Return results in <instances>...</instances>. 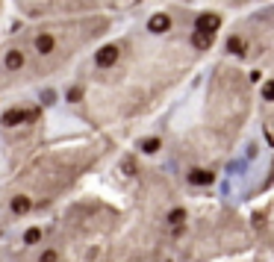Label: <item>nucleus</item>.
Listing matches in <instances>:
<instances>
[{"label":"nucleus","instance_id":"f257e3e1","mask_svg":"<svg viewBox=\"0 0 274 262\" xmlns=\"http://www.w3.org/2000/svg\"><path fill=\"white\" fill-rule=\"evenodd\" d=\"M218 27H221V18H218V15H212V12H204V15H198L194 32H207V35H212Z\"/></svg>","mask_w":274,"mask_h":262},{"label":"nucleus","instance_id":"f03ea898","mask_svg":"<svg viewBox=\"0 0 274 262\" xmlns=\"http://www.w3.org/2000/svg\"><path fill=\"white\" fill-rule=\"evenodd\" d=\"M115 59H118V47H115V45H106V47H100V50H97V56H95V62H97L100 68H109V65H115Z\"/></svg>","mask_w":274,"mask_h":262},{"label":"nucleus","instance_id":"7ed1b4c3","mask_svg":"<svg viewBox=\"0 0 274 262\" xmlns=\"http://www.w3.org/2000/svg\"><path fill=\"white\" fill-rule=\"evenodd\" d=\"M32 118H35V112L12 109V112H6V115H3V124H6V127H15V124H21V121H32Z\"/></svg>","mask_w":274,"mask_h":262},{"label":"nucleus","instance_id":"20e7f679","mask_svg":"<svg viewBox=\"0 0 274 262\" xmlns=\"http://www.w3.org/2000/svg\"><path fill=\"white\" fill-rule=\"evenodd\" d=\"M168 27H171V18L168 15H150V21H147V30L150 32H168Z\"/></svg>","mask_w":274,"mask_h":262},{"label":"nucleus","instance_id":"39448f33","mask_svg":"<svg viewBox=\"0 0 274 262\" xmlns=\"http://www.w3.org/2000/svg\"><path fill=\"white\" fill-rule=\"evenodd\" d=\"M212 180H215V177H212L210 171H204V168H194V171L189 174V183H192V185H210Z\"/></svg>","mask_w":274,"mask_h":262},{"label":"nucleus","instance_id":"423d86ee","mask_svg":"<svg viewBox=\"0 0 274 262\" xmlns=\"http://www.w3.org/2000/svg\"><path fill=\"white\" fill-rule=\"evenodd\" d=\"M53 47H56V39H53L50 32H42V35L35 39V50H38V53H50Z\"/></svg>","mask_w":274,"mask_h":262},{"label":"nucleus","instance_id":"0eeeda50","mask_svg":"<svg viewBox=\"0 0 274 262\" xmlns=\"http://www.w3.org/2000/svg\"><path fill=\"white\" fill-rule=\"evenodd\" d=\"M30 206H32V200H30L27 195H18V198H12V212H15V215H24V212H30Z\"/></svg>","mask_w":274,"mask_h":262},{"label":"nucleus","instance_id":"6e6552de","mask_svg":"<svg viewBox=\"0 0 274 262\" xmlns=\"http://www.w3.org/2000/svg\"><path fill=\"white\" fill-rule=\"evenodd\" d=\"M21 65H24V53H21V50H9V53H6V68H9V71H18Z\"/></svg>","mask_w":274,"mask_h":262},{"label":"nucleus","instance_id":"1a4fd4ad","mask_svg":"<svg viewBox=\"0 0 274 262\" xmlns=\"http://www.w3.org/2000/svg\"><path fill=\"white\" fill-rule=\"evenodd\" d=\"M192 45L198 47V50H207V47L212 45V35H207V32H194V35H192Z\"/></svg>","mask_w":274,"mask_h":262},{"label":"nucleus","instance_id":"9d476101","mask_svg":"<svg viewBox=\"0 0 274 262\" xmlns=\"http://www.w3.org/2000/svg\"><path fill=\"white\" fill-rule=\"evenodd\" d=\"M168 221H171V227H180V224L186 221V209H171L168 212Z\"/></svg>","mask_w":274,"mask_h":262},{"label":"nucleus","instance_id":"9b49d317","mask_svg":"<svg viewBox=\"0 0 274 262\" xmlns=\"http://www.w3.org/2000/svg\"><path fill=\"white\" fill-rule=\"evenodd\" d=\"M142 151L145 154H156V151H160V139H145L142 141Z\"/></svg>","mask_w":274,"mask_h":262},{"label":"nucleus","instance_id":"f8f14e48","mask_svg":"<svg viewBox=\"0 0 274 262\" xmlns=\"http://www.w3.org/2000/svg\"><path fill=\"white\" fill-rule=\"evenodd\" d=\"M227 50H230V53H245V45H242V39H236V35H233V39L227 42Z\"/></svg>","mask_w":274,"mask_h":262},{"label":"nucleus","instance_id":"ddd939ff","mask_svg":"<svg viewBox=\"0 0 274 262\" xmlns=\"http://www.w3.org/2000/svg\"><path fill=\"white\" fill-rule=\"evenodd\" d=\"M38 239H42V230H35V227L24 233V242H27V245H32V242H38Z\"/></svg>","mask_w":274,"mask_h":262},{"label":"nucleus","instance_id":"4468645a","mask_svg":"<svg viewBox=\"0 0 274 262\" xmlns=\"http://www.w3.org/2000/svg\"><path fill=\"white\" fill-rule=\"evenodd\" d=\"M262 97H265V100H274V80H268V83L262 86Z\"/></svg>","mask_w":274,"mask_h":262},{"label":"nucleus","instance_id":"2eb2a0df","mask_svg":"<svg viewBox=\"0 0 274 262\" xmlns=\"http://www.w3.org/2000/svg\"><path fill=\"white\" fill-rule=\"evenodd\" d=\"M42 262H59V253L56 250H45L42 253Z\"/></svg>","mask_w":274,"mask_h":262}]
</instances>
